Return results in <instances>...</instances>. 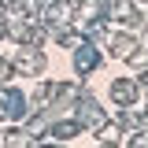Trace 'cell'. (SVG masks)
I'll return each mask as SVG.
<instances>
[{"label":"cell","instance_id":"6da1fadb","mask_svg":"<svg viewBox=\"0 0 148 148\" xmlns=\"http://www.w3.org/2000/svg\"><path fill=\"white\" fill-rule=\"evenodd\" d=\"M18 71H45V56L37 52V48L22 52V56H18Z\"/></svg>","mask_w":148,"mask_h":148},{"label":"cell","instance_id":"7a4b0ae2","mask_svg":"<svg viewBox=\"0 0 148 148\" xmlns=\"http://www.w3.org/2000/svg\"><path fill=\"white\" fill-rule=\"evenodd\" d=\"M122 141V126L119 122H100V145H119Z\"/></svg>","mask_w":148,"mask_h":148},{"label":"cell","instance_id":"3957f363","mask_svg":"<svg viewBox=\"0 0 148 148\" xmlns=\"http://www.w3.org/2000/svg\"><path fill=\"white\" fill-rule=\"evenodd\" d=\"M130 52H133V37L130 34H119L111 41V56H130Z\"/></svg>","mask_w":148,"mask_h":148},{"label":"cell","instance_id":"277c9868","mask_svg":"<svg viewBox=\"0 0 148 148\" xmlns=\"http://www.w3.org/2000/svg\"><path fill=\"white\" fill-rule=\"evenodd\" d=\"M8 74H11V67H8V63L0 59V82H8Z\"/></svg>","mask_w":148,"mask_h":148}]
</instances>
